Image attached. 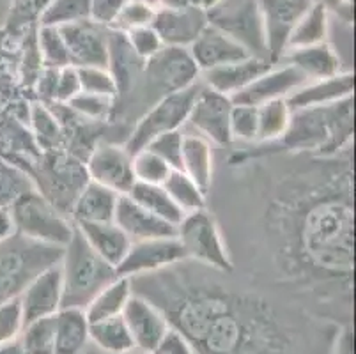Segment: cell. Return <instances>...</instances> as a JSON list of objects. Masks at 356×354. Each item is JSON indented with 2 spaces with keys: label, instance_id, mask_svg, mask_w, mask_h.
I'll return each instance as SVG.
<instances>
[{
  "label": "cell",
  "instance_id": "obj_40",
  "mask_svg": "<svg viewBox=\"0 0 356 354\" xmlns=\"http://www.w3.org/2000/svg\"><path fill=\"white\" fill-rule=\"evenodd\" d=\"M20 344L25 354H55V316L25 324Z\"/></svg>",
  "mask_w": 356,
  "mask_h": 354
},
{
  "label": "cell",
  "instance_id": "obj_12",
  "mask_svg": "<svg viewBox=\"0 0 356 354\" xmlns=\"http://www.w3.org/2000/svg\"><path fill=\"white\" fill-rule=\"evenodd\" d=\"M232 105L234 103L231 97L223 96L200 82L184 129L204 136L216 147H229L232 144L229 126Z\"/></svg>",
  "mask_w": 356,
  "mask_h": 354
},
{
  "label": "cell",
  "instance_id": "obj_44",
  "mask_svg": "<svg viewBox=\"0 0 356 354\" xmlns=\"http://www.w3.org/2000/svg\"><path fill=\"white\" fill-rule=\"evenodd\" d=\"M231 138L241 144H257V106L234 103L231 110Z\"/></svg>",
  "mask_w": 356,
  "mask_h": 354
},
{
  "label": "cell",
  "instance_id": "obj_49",
  "mask_svg": "<svg viewBox=\"0 0 356 354\" xmlns=\"http://www.w3.org/2000/svg\"><path fill=\"white\" fill-rule=\"evenodd\" d=\"M122 34L126 35V41H128L135 57L140 58L142 63L149 61V58L156 55L163 48V43H161L160 35L154 31L153 25L134 29V31L122 32Z\"/></svg>",
  "mask_w": 356,
  "mask_h": 354
},
{
  "label": "cell",
  "instance_id": "obj_39",
  "mask_svg": "<svg viewBox=\"0 0 356 354\" xmlns=\"http://www.w3.org/2000/svg\"><path fill=\"white\" fill-rule=\"evenodd\" d=\"M35 43L40 50L41 63L44 67H60L71 66L70 54H67L66 41L57 27H44L38 25L35 31Z\"/></svg>",
  "mask_w": 356,
  "mask_h": 354
},
{
  "label": "cell",
  "instance_id": "obj_37",
  "mask_svg": "<svg viewBox=\"0 0 356 354\" xmlns=\"http://www.w3.org/2000/svg\"><path fill=\"white\" fill-rule=\"evenodd\" d=\"M34 188V181L24 167L0 154V207L9 209L22 195Z\"/></svg>",
  "mask_w": 356,
  "mask_h": 354
},
{
  "label": "cell",
  "instance_id": "obj_26",
  "mask_svg": "<svg viewBox=\"0 0 356 354\" xmlns=\"http://www.w3.org/2000/svg\"><path fill=\"white\" fill-rule=\"evenodd\" d=\"M282 63L291 64L296 67L307 80H317V78H328L333 74L346 71L342 67L341 55L337 54L335 47L328 41L305 48H294L287 50Z\"/></svg>",
  "mask_w": 356,
  "mask_h": 354
},
{
  "label": "cell",
  "instance_id": "obj_19",
  "mask_svg": "<svg viewBox=\"0 0 356 354\" xmlns=\"http://www.w3.org/2000/svg\"><path fill=\"white\" fill-rule=\"evenodd\" d=\"M307 82L296 67L287 63L273 64L270 70L259 74L254 82L232 97V103L261 106L275 99H287L298 87Z\"/></svg>",
  "mask_w": 356,
  "mask_h": 354
},
{
  "label": "cell",
  "instance_id": "obj_1",
  "mask_svg": "<svg viewBox=\"0 0 356 354\" xmlns=\"http://www.w3.org/2000/svg\"><path fill=\"white\" fill-rule=\"evenodd\" d=\"M234 152L241 172L239 246L254 266L248 280L296 300L317 316L351 326L353 149L337 156L255 144Z\"/></svg>",
  "mask_w": 356,
  "mask_h": 354
},
{
  "label": "cell",
  "instance_id": "obj_52",
  "mask_svg": "<svg viewBox=\"0 0 356 354\" xmlns=\"http://www.w3.org/2000/svg\"><path fill=\"white\" fill-rule=\"evenodd\" d=\"M151 354H197L190 340L179 333L176 328L170 326V330L165 333L163 339L160 340Z\"/></svg>",
  "mask_w": 356,
  "mask_h": 354
},
{
  "label": "cell",
  "instance_id": "obj_43",
  "mask_svg": "<svg viewBox=\"0 0 356 354\" xmlns=\"http://www.w3.org/2000/svg\"><path fill=\"white\" fill-rule=\"evenodd\" d=\"M50 0H11L6 29L25 32L40 24V18Z\"/></svg>",
  "mask_w": 356,
  "mask_h": 354
},
{
  "label": "cell",
  "instance_id": "obj_36",
  "mask_svg": "<svg viewBox=\"0 0 356 354\" xmlns=\"http://www.w3.org/2000/svg\"><path fill=\"white\" fill-rule=\"evenodd\" d=\"M165 188L170 199L176 202V206L183 211L184 214L193 213V211L204 209L208 207L209 195L199 186L193 179H190L188 175L183 170H172L161 184Z\"/></svg>",
  "mask_w": 356,
  "mask_h": 354
},
{
  "label": "cell",
  "instance_id": "obj_21",
  "mask_svg": "<svg viewBox=\"0 0 356 354\" xmlns=\"http://www.w3.org/2000/svg\"><path fill=\"white\" fill-rule=\"evenodd\" d=\"M353 92H355V74L351 70H346L328 78L307 80L287 97V103L293 110L314 108V106L333 105L353 97Z\"/></svg>",
  "mask_w": 356,
  "mask_h": 354
},
{
  "label": "cell",
  "instance_id": "obj_60",
  "mask_svg": "<svg viewBox=\"0 0 356 354\" xmlns=\"http://www.w3.org/2000/svg\"><path fill=\"white\" fill-rule=\"evenodd\" d=\"M188 4L197 6V8H200V4H202V0H188Z\"/></svg>",
  "mask_w": 356,
  "mask_h": 354
},
{
  "label": "cell",
  "instance_id": "obj_54",
  "mask_svg": "<svg viewBox=\"0 0 356 354\" xmlns=\"http://www.w3.org/2000/svg\"><path fill=\"white\" fill-rule=\"evenodd\" d=\"M13 234H15V225H13L11 213L9 209L0 207V243L6 241Z\"/></svg>",
  "mask_w": 356,
  "mask_h": 354
},
{
  "label": "cell",
  "instance_id": "obj_4",
  "mask_svg": "<svg viewBox=\"0 0 356 354\" xmlns=\"http://www.w3.org/2000/svg\"><path fill=\"white\" fill-rule=\"evenodd\" d=\"M59 268L63 275V308L83 310L103 287L119 277L118 269L87 245L76 227L70 243L63 248Z\"/></svg>",
  "mask_w": 356,
  "mask_h": 354
},
{
  "label": "cell",
  "instance_id": "obj_29",
  "mask_svg": "<svg viewBox=\"0 0 356 354\" xmlns=\"http://www.w3.org/2000/svg\"><path fill=\"white\" fill-rule=\"evenodd\" d=\"M89 346L86 312L82 308H60L55 314V354H83Z\"/></svg>",
  "mask_w": 356,
  "mask_h": 354
},
{
  "label": "cell",
  "instance_id": "obj_5",
  "mask_svg": "<svg viewBox=\"0 0 356 354\" xmlns=\"http://www.w3.org/2000/svg\"><path fill=\"white\" fill-rule=\"evenodd\" d=\"M63 248L13 234L0 243V305L20 298L41 271L59 264Z\"/></svg>",
  "mask_w": 356,
  "mask_h": 354
},
{
  "label": "cell",
  "instance_id": "obj_17",
  "mask_svg": "<svg viewBox=\"0 0 356 354\" xmlns=\"http://www.w3.org/2000/svg\"><path fill=\"white\" fill-rule=\"evenodd\" d=\"M122 319L134 339L135 353L140 354L153 353L165 333L170 330V324L163 312L156 305L151 303L147 298L135 292L122 310Z\"/></svg>",
  "mask_w": 356,
  "mask_h": 354
},
{
  "label": "cell",
  "instance_id": "obj_14",
  "mask_svg": "<svg viewBox=\"0 0 356 354\" xmlns=\"http://www.w3.org/2000/svg\"><path fill=\"white\" fill-rule=\"evenodd\" d=\"M314 2L316 0H259L268 61L271 64L282 63L291 32Z\"/></svg>",
  "mask_w": 356,
  "mask_h": 354
},
{
  "label": "cell",
  "instance_id": "obj_24",
  "mask_svg": "<svg viewBox=\"0 0 356 354\" xmlns=\"http://www.w3.org/2000/svg\"><path fill=\"white\" fill-rule=\"evenodd\" d=\"M273 66L271 63L264 61V58L257 57H247L236 63L225 64V66H218L215 70L204 71L200 73V82L209 89L216 90V92L223 94V96L232 97L236 94L241 92L243 89H247L259 74H262L266 70Z\"/></svg>",
  "mask_w": 356,
  "mask_h": 354
},
{
  "label": "cell",
  "instance_id": "obj_16",
  "mask_svg": "<svg viewBox=\"0 0 356 354\" xmlns=\"http://www.w3.org/2000/svg\"><path fill=\"white\" fill-rule=\"evenodd\" d=\"M74 67H108L110 29L92 19L59 27Z\"/></svg>",
  "mask_w": 356,
  "mask_h": 354
},
{
  "label": "cell",
  "instance_id": "obj_35",
  "mask_svg": "<svg viewBox=\"0 0 356 354\" xmlns=\"http://www.w3.org/2000/svg\"><path fill=\"white\" fill-rule=\"evenodd\" d=\"M293 108L287 99H275L257 106V144H277L287 131Z\"/></svg>",
  "mask_w": 356,
  "mask_h": 354
},
{
  "label": "cell",
  "instance_id": "obj_18",
  "mask_svg": "<svg viewBox=\"0 0 356 354\" xmlns=\"http://www.w3.org/2000/svg\"><path fill=\"white\" fill-rule=\"evenodd\" d=\"M151 25L163 47L190 48L209 24L202 8L188 4L183 8H158Z\"/></svg>",
  "mask_w": 356,
  "mask_h": 354
},
{
  "label": "cell",
  "instance_id": "obj_58",
  "mask_svg": "<svg viewBox=\"0 0 356 354\" xmlns=\"http://www.w3.org/2000/svg\"><path fill=\"white\" fill-rule=\"evenodd\" d=\"M220 0H202V4H200V8L204 9V11H208L209 8H213L215 4H218Z\"/></svg>",
  "mask_w": 356,
  "mask_h": 354
},
{
  "label": "cell",
  "instance_id": "obj_10",
  "mask_svg": "<svg viewBox=\"0 0 356 354\" xmlns=\"http://www.w3.org/2000/svg\"><path fill=\"white\" fill-rule=\"evenodd\" d=\"M206 15L209 25L234 39L248 55L268 61L259 0H220Z\"/></svg>",
  "mask_w": 356,
  "mask_h": 354
},
{
  "label": "cell",
  "instance_id": "obj_56",
  "mask_svg": "<svg viewBox=\"0 0 356 354\" xmlns=\"http://www.w3.org/2000/svg\"><path fill=\"white\" fill-rule=\"evenodd\" d=\"M183 6H188V0H158V8H183Z\"/></svg>",
  "mask_w": 356,
  "mask_h": 354
},
{
  "label": "cell",
  "instance_id": "obj_3",
  "mask_svg": "<svg viewBox=\"0 0 356 354\" xmlns=\"http://www.w3.org/2000/svg\"><path fill=\"white\" fill-rule=\"evenodd\" d=\"M353 97L314 108L293 110L286 135L277 147L312 156H337L353 149Z\"/></svg>",
  "mask_w": 356,
  "mask_h": 354
},
{
  "label": "cell",
  "instance_id": "obj_25",
  "mask_svg": "<svg viewBox=\"0 0 356 354\" xmlns=\"http://www.w3.org/2000/svg\"><path fill=\"white\" fill-rule=\"evenodd\" d=\"M183 131L181 170L209 195L215 184V145L190 129L183 128Z\"/></svg>",
  "mask_w": 356,
  "mask_h": 354
},
{
  "label": "cell",
  "instance_id": "obj_34",
  "mask_svg": "<svg viewBox=\"0 0 356 354\" xmlns=\"http://www.w3.org/2000/svg\"><path fill=\"white\" fill-rule=\"evenodd\" d=\"M128 197H131L135 202L145 207L149 213L156 214L158 218L172 223L174 227H177V223L184 216L183 211L176 206V202L170 199V195L165 191V188L161 184L135 183L134 188L129 190Z\"/></svg>",
  "mask_w": 356,
  "mask_h": 354
},
{
  "label": "cell",
  "instance_id": "obj_57",
  "mask_svg": "<svg viewBox=\"0 0 356 354\" xmlns=\"http://www.w3.org/2000/svg\"><path fill=\"white\" fill-rule=\"evenodd\" d=\"M83 354H112V353H103V351L96 349V347L92 346V344H90V346L87 347L86 353H83ZM121 354H135V353H121Z\"/></svg>",
  "mask_w": 356,
  "mask_h": 354
},
{
  "label": "cell",
  "instance_id": "obj_8",
  "mask_svg": "<svg viewBox=\"0 0 356 354\" xmlns=\"http://www.w3.org/2000/svg\"><path fill=\"white\" fill-rule=\"evenodd\" d=\"M9 213L16 234L43 245L64 248L74 232L70 216L57 209L35 188L22 195L9 207Z\"/></svg>",
  "mask_w": 356,
  "mask_h": 354
},
{
  "label": "cell",
  "instance_id": "obj_13",
  "mask_svg": "<svg viewBox=\"0 0 356 354\" xmlns=\"http://www.w3.org/2000/svg\"><path fill=\"white\" fill-rule=\"evenodd\" d=\"M86 172L89 181L108 188L118 195H128L135 184L131 154L124 144L99 140L86 156Z\"/></svg>",
  "mask_w": 356,
  "mask_h": 354
},
{
  "label": "cell",
  "instance_id": "obj_2",
  "mask_svg": "<svg viewBox=\"0 0 356 354\" xmlns=\"http://www.w3.org/2000/svg\"><path fill=\"white\" fill-rule=\"evenodd\" d=\"M197 354H333L348 326L234 271L192 261L131 278Z\"/></svg>",
  "mask_w": 356,
  "mask_h": 354
},
{
  "label": "cell",
  "instance_id": "obj_42",
  "mask_svg": "<svg viewBox=\"0 0 356 354\" xmlns=\"http://www.w3.org/2000/svg\"><path fill=\"white\" fill-rule=\"evenodd\" d=\"M131 165H134L135 183L163 184L168 174L172 172V168L149 149H140L131 154Z\"/></svg>",
  "mask_w": 356,
  "mask_h": 354
},
{
  "label": "cell",
  "instance_id": "obj_51",
  "mask_svg": "<svg viewBox=\"0 0 356 354\" xmlns=\"http://www.w3.org/2000/svg\"><path fill=\"white\" fill-rule=\"evenodd\" d=\"M126 0H90V19L103 27H112Z\"/></svg>",
  "mask_w": 356,
  "mask_h": 354
},
{
  "label": "cell",
  "instance_id": "obj_30",
  "mask_svg": "<svg viewBox=\"0 0 356 354\" xmlns=\"http://www.w3.org/2000/svg\"><path fill=\"white\" fill-rule=\"evenodd\" d=\"M27 124L31 128L35 147L43 152L59 151L66 142V131L59 115L50 105L41 102L29 103Z\"/></svg>",
  "mask_w": 356,
  "mask_h": 354
},
{
  "label": "cell",
  "instance_id": "obj_28",
  "mask_svg": "<svg viewBox=\"0 0 356 354\" xmlns=\"http://www.w3.org/2000/svg\"><path fill=\"white\" fill-rule=\"evenodd\" d=\"M121 195L114 193L108 188L87 181L86 186L74 199L70 218L73 223H96L112 222Z\"/></svg>",
  "mask_w": 356,
  "mask_h": 354
},
{
  "label": "cell",
  "instance_id": "obj_20",
  "mask_svg": "<svg viewBox=\"0 0 356 354\" xmlns=\"http://www.w3.org/2000/svg\"><path fill=\"white\" fill-rule=\"evenodd\" d=\"M25 324L55 316L63 308V275L59 264L41 271L20 294Z\"/></svg>",
  "mask_w": 356,
  "mask_h": 354
},
{
  "label": "cell",
  "instance_id": "obj_32",
  "mask_svg": "<svg viewBox=\"0 0 356 354\" xmlns=\"http://www.w3.org/2000/svg\"><path fill=\"white\" fill-rule=\"evenodd\" d=\"M89 339L103 353H135V344L122 316L89 323Z\"/></svg>",
  "mask_w": 356,
  "mask_h": 354
},
{
  "label": "cell",
  "instance_id": "obj_47",
  "mask_svg": "<svg viewBox=\"0 0 356 354\" xmlns=\"http://www.w3.org/2000/svg\"><path fill=\"white\" fill-rule=\"evenodd\" d=\"M183 129L168 131L149 142L145 149L153 151L172 170H181V154H183Z\"/></svg>",
  "mask_w": 356,
  "mask_h": 354
},
{
  "label": "cell",
  "instance_id": "obj_45",
  "mask_svg": "<svg viewBox=\"0 0 356 354\" xmlns=\"http://www.w3.org/2000/svg\"><path fill=\"white\" fill-rule=\"evenodd\" d=\"M80 77V89L83 92L114 97L118 105V83L108 67H76Z\"/></svg>",
  "mask_w": 356,
  "mask_h": 354
},
{
  "label": "cell",
  "instance_id": "obj_23",
  "mask_svg": "<svg viewBox=\"0 0 356 354\" xmlns=\"http://www.w3.org/2000/svg\"><path fill=\"white\" fill-rule=\"evenodd\" d=\"M188 51L200 73L236 63V61H241V58L252 57L241 45L236 43L234 39L229 38L227 34H223L222 31L215 29L213 25H208L200 32V35L193 41Z\"/></svg>",
  "mask_w": 356,
  "mask_h": 354
},
{
  "label": "cell",
  "instance_id": "obj_48",
  "mask_svg": "<svg viewBox=\"0 0 356 354\" xmlns=\"http://www.w3.org/2000/svg\"><path fill=\"white\" fill-rule=\"evenodd\" d=\"M25 328L24 308L20 298L9 300L0 305V344H8L20 339Z\"/></svg>",
  "mask_w": 356,
  "mask_h": 354
},
{
  "label": "cell",
  "instance_id": "obj_33",
  "mask_svg": "<svg viewBox=\"0 0 356 354\" xmlns=\"http://www.w3.org/2000/svg\"><path fill=\"white\" fill-rule=\"evenodd\" d=\"M325 6L321 2H314L305 15L298 19L296 27L293 29L287 43V50H294V48H305L312 47V45H319L328 41L330 32V22Z\"/></svg>",
  "mask_w": 356,
  "mask_h": 354
},
{
  "label": "cell",
  "instance_id": "obj_6",
  "mask_svg": "<svg viewBox=\"0 0 356 354\" xmlns=\"http://www.w3.org/2000/svg\"><path fill=\"white\" fill-rule=\"evenodd\" d=\"M176 238L184 250L186 261L222 273L234 271L227 239L218 218L208 207L184 214L176 227Z\"/></svg>",
  "mask_w": 356,
  "mask_h": 354
},
{
  "label": "cell",
  "instance_id": "obj_41",
  "mask_svg": "<svg viewBox=\"0 0 356 354\" xmlns=\"http://www.w3.org/2000/svg\"><path fill=\"white\" fill-rule=\"evenodd\" d=\"M67 110L76 117L89 122L108 121L114 115L115 99L114 97L99 96V94H90L80 90L70 103H66Z\"/></svg>",
  "mask_w": 356,
  "mask_h": 354
},
{
  "label": "cell",
  "instance_id": "obj_15",
  "mask_svg": "<svg viewBox=\"0 0 356 354\" xmlns=\"http://www.w3.org/2000/svg\"><path fill=\"white\" fill-rule=\"evenodd\" d=\"M181 261H186V255L176 236L144 239L131 243L128 253L118 266V275L128 278L144 277L170 268Z\"/></svg>",
  "mask_w": 356,
  "mask_h": 354
},
{
  "label": "cell",
  "instance_id": "obj_50",
  "mask_svg": "<svg viewBox=\"0 0 356 354\" xmlns=\"http://www.w3.org/2000/svg\"><path fill=\"white\" fill-rule=\"evenodd\" d=\"M80 77L79 70L74 66H64L57 74V89H55L54 105H66L80 92Z\"/></svg>",
  "mask_w": 356,
  "mask_h": 354
},
{
  "label": "cell",
  "instance_id": "obj_9",
  "mask_svg": "<svg viewBox=\"0 0 356 354\" xmlns=\"http://www.w3.org/2000/svg\"><path fill=\"white\" fill-rule=\"evenodd\" d=\"M200 87L199 82L193 83L188 89H183L179 92L168 94L161 97L156 103L149 106L137 121L134 128L128 133L124 140V147L128 149L129 154H135L140 149H145L149 142L154 140L156 136L163 135L168 131L183 129L188 121L190 110H192L193 99Z\"/></svg>",
  "mask_w": 356,
  "mask_h": 354
},
{
  "label": "cell",
  "instance_id": "obj_11",
  "mask_svg": "<svg viewBox=\"0 0 356 354\" xmlns=\"http://www.w3.org/2000/svg\"><path fill=\"white\" fill-rule=\"evenodd\" d=\"M140 78H144L145 94L154 97L156 103L168 94L188 89L199 82L200 71L188 48L163 47L142 64Z\"/></svg>",
  "mask_w": 356,
  "mask_h": 354
},
{
  "label": "cell",
  "instance_id": "obj_46",
  "mask_svg": "<svg viewBox=\"0 0 356 354\" xmlns=\"http://www.w3.org/2000/svg\"><path fill=\"white\" fill-rule=\"evenodd\" d=\"M156 9L158 8H154V6L126 0V4L122 6L114 25L110 29L118 32H129L138 27H147V25L153 24Z\"/></svg>",
  "mask_w": 356,
  "mask_h": 354
},
{
  "label": "cell",
  "instance_id": "obj_27",
  "mask_svg": "<svg viewBox=\"0 0 356 354\" xmlns=\"http://www.w3.org/2000/svg\"><path fill=\"white\" fill-rule=\"evenodd\" d=\"M74 227L80 230L87 245L95 250L103 261L118 269V266L128 253L131 241L114 220L112 222L74 223Z\"/></svg>",
  "mask_w": 356,
  "mask_h": 354
},
{
  "label": "cell",
  "instance_id": "obj_7",
  "mask_svg": "<svg viewBox=\"0 0 356 354\" xmlns=\"http://www.w3.org/2000/svg\"><path fill=\"white\" fill-rule=\"evenodd\" d=\"M27 172L34 181L35 190L67 216L74 199L89 181L83 161L63 149L43 152L40 161L31 163Z\"/></svg>",
  "mask_w": 356,
  "mask_h": 354
},
{
  "label": "cell",
  "instance_id": "obj_55",
  "mask_svg": "<svg viewBox=\"0 0 356 354\" xmlns=\"http://www.w3.org/2000/svg\"><path fill=\"white\" fill-rule=\"evenodd\" d=\"M0 354H25L20 339H16L8 344H0Z\"/></svg>",
  "mask_w": 356,
  "mask_h": 354
},
{
  "label": "cell",
  "instance_id": "obj_22",
  "mask_svg": "<svg viewBox=\"0 0 356 354\" xmlns=\"http://www.w3.org/2000/svg\"><path fill=\"white\" fill-rule=\"evenodd\" d=\"M114 222L124 230L131 243L176 236V227L172 223L165 222V220L158 218L156 214L149 213L145 207L135 202L128 195L119 197Z\"/></svg>",
  "mask_w": 356,
  "mask_h": 354
},
{
  "label": "cell",
  "instance_id": "obj_31",
  "mask_svg": "<svg viewBox=\"0 0 356 354\" xmlns=\"http://www.w3.org/2000/svg\"><path fill=\"white\" fill-rule=\"evenodd\" d=\"M131 296H134L131 278L118 277L115 280L110 282L106 287H103L90 300V303L83 308L87 321L96 323V321L108 319V317L122 316V310H124L126 303Z\"/></svg>",
  "mask_w": 356,
  "mask_h": 354
},
{
  "label": "cell",
  "instance_id": "obj_38",
  "mask_svg": "<svg viewBox=\"0 0 356 354\" xmlns=\"http://www.w3.org/2000/svg\"><path fill=\"white\" fill-rule=\"evenodd\" d=\"M86 19H90V0H50L38 25L59 29Z\"/></svg>",
  "mask_w": 356,
  "mask_h": 354
},
{
  "label": "cell",
  "instance_id": "obj_59",
  "mask_svg": "<svg viewBox=\"0 0 356 354\" xmlns=\"http://www.w3.org/2000/svg\"><path fill=\"white\" fill-rule=\"evenodd\" d=\"M134 2H142V4H149V6H154V8H158V0H134Z\"/></svg>",
  "mask_w": 356,
  "mask_h": 354
},
{
  "label": "cell",
  "instance_id": "obj_53",
  "mask_svg": "<svg viewBox=\"0 0 356 354\" xmlns=\"http://www.w3.org/2000/svg\"><path fill=\"white\" fill-rule=\"evenodd\" d=\"M317 2H321L326 11L339 16L344 24H353V0H317Z\"/></svg>",
  "mask_w": 356,
  "mask_h": 354
}]
</instances>
